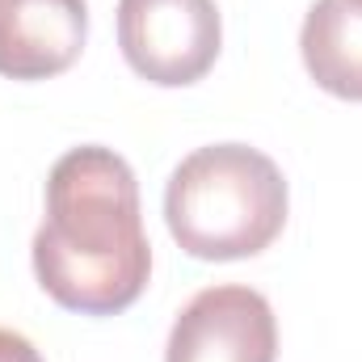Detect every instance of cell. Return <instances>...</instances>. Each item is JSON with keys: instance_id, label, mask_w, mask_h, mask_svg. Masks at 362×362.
Returning a JSON list of instances; mask_svg holds the SVG:
<instances>
[{"instance_id": "7a4b0ae2", "label": "cell", "mask_w": 362, "mask_h": 362, "mask_svg": "<svg viewBox=\"0 0 362 362\" xmlns=\"http://www.w3.org/2000/svg\"><path fill=\"white\" fill-rule=\"evenodd\" d=\"M286 181L249 144H211L181 160L165 189L169 232L189 257L236 262L270 249L286 223Z\"/></svg>"}, {"instance_id": "8992f818", "label": "cell", "mask_w": 362, "mask_h": 362, "mask_svg": "<svg viewBox=\"0 0 362 362\" xmlns=\"http://www.w3.org/2000/svg\"><path fill=\"white\" fill-rule=\"evenodd\" d=\"M299 51L325 93L362 101V0H316L303 17Z\"/></svg>"}, {"instance_id": "6da1fadb", "label": "cell", "mask_w": 362, "mask_h": 362, "mask_svg": "<svg viewBox=\"0 0 362 362\" xmlns=\"http://www.w3.org/2000/svg\"><path fill=\"white\" fill-rule=\"evenodd\" d=\"M34 274L59 308L81 316H114L144 295L152 245L139 181L118 152L85 144L55 160L47 219L34 232Z\"/></svg>"}, {"instance_id": "3957f363", "label": "cell", "mask_w": 362, "mask_h": 362, "mask_svg": "<svg viewBox=\"0 0 362 362\" xmlns=\"http://www.w3.org/2000/svg\"><path fill=\"white\" fill-rule=\"evenodd\" d=\"M219 42L215 0H118V47L152 85L181 89L202 81L219 59Z\"/></svg>"}, {"instance_id": "5b68a950", "label": "cell", "mask_w": 362, "mask_h": 362, "mask_svg": "<svg viewBox=\"0 0 362 362\" xmlns=\"http://www.w3.org/2000/svg\"><path fill=\"white\" fill-rule=\"evenodd\" d=\"M89 34L85 0H0V76L47 81L68 72Z\"/></svg>"}, {"instance_id": "277c9868", "label": "cell", "mask_w": 362, "mask_h": 362, "mask_svg": "<svg viewBox=\"0 0 362 362\" xmlns=\"http://www.w3.org/2000/svg\"><path fill=\"white\" fill-rule=\"evenodd\" d=\"M278 320L253 286H206L173 320L165 362H274Z\"/></svg>"}, {"instance_id": "52a82bcc", "label": "cell", "mask_w": 362, "mask_h": 362, "mask_svg": "<svg viewBox=\"0 0 362 362\" xmlns=\"http://www.w3.org/2000/svg\"><path fill=\"white\" fill-rule=\"evenodd\" d=\"M0 362H42V354L34 350L30 337H21L13 329H0Z\"/></svg>"}]
</instances>
